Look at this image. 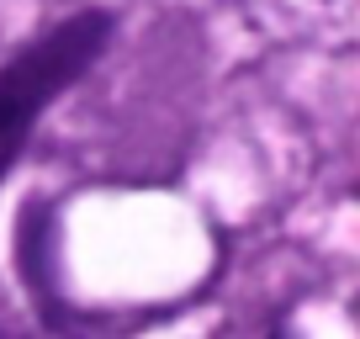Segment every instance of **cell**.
I'll return each mask as SVG.
<instances>
[{
	"mask_svg": "<svg viewBox=\"0 0 360 339\" xmlns=\"http://www.w3.org/2000/svg\"><path fill=\"white\" fill-rule=\"evenodd\" d=\"M112 11L101 6H85V11L64 16L58 27L37 32L27 48H16L6 64H0V186L11 175L16 154L27 148L32 127L43 122V112L58 96L85 79L96 69V58L112 43Z\"/></svg>",
	"mask_w": 360,
	"mask_h": 339,
	"instance_id": "cell-1",
	"label": "cell"
}]
</instances>
